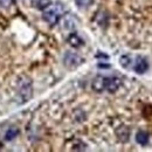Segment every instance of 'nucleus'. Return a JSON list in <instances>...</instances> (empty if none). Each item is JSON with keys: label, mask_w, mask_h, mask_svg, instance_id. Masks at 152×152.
Wrapping results in <instances>:
<instances>
[{"label": "nucleus", "mask_w": 152, "mask_h": 152, "mask_svg": "<svg viewBox=\"0 0 152 152\" xmlns=\"http://www.w3.org/2000/svg\"><path fill=\"white\" fill-rule=\"evenodd\" d=\"M68 43L74 47V48H78L81 46H83V40L80 38L76 33H72L69 37H68Z\"/></svg>", "instance_id": "nucleus-7"}, {"label": "nucleus", "mask_w": 152, "mask_h": 152, "mask_svg": "<svg viewBox=\"0 0 152 152\" xmlns=\"http://www.w3.org/2000/svg\"><path fill=\"white\" fill-rule=\"evenodd\" d=\"M149 69V62L144 56H137L133 62V70L137 74H144Z\"/></svg>", "instance_id": "nucleus-4"}, {"label": "nucleus", "mask_w": 152, "mask_h": 152, "mask_svg": "<svg viewBox=\"0 0 152 152\" xmlns=\"http://www.w3.org/2000/svg\"><path fill=\"white\" fill-rule=\"evenodd\" d=\"M18 133H19V131H18L17 128H10V129L7 130L6 134H5V139H6V140H12L14 137L18 136Z\"/></svg>", "instance_id": "nucleus-12"}, {"label": "nucleus", "mask_w": 152, "mask_h": 152, "mask_svg": "<svg viewBox=\"0 0 152 152\" xmlns=\"http://www.w3.org/2000/svg\"><path fill=\"white\" fill-rule=\"evenodd\" d=\"M64 12V7L61 2H56L54 6H49L47 10H45L43 14H42V19L45 20L47 23L49 25H56L57 22L60 21L62 14Z\"/></svg>", "instance_id": "nucleus-1"}, {"label": "nucleus", "mask_w": 152, "mask_h": 152, "mask_svg": "<svg viewBox=\"0 0 152 152\" xmlns=\"http://www.w3.org/2000/svg\"><path fill=\"white\" fill-rule=\"evenodd\" d=\"M136 142L143 146H145L149 143V134L145 131H138L136 134Z\"/></svg>", "instance_id": "nucleus-9"}, {"label": "nucleus", "mask_w": 152, "mask_h": 152, "mask_svg": "<svg viewBox=\"0 0 152 152\" xmlns=\"http://www.w3.org/2000/svg\"><path fill=\"white\" fill-rule=\"evenodd\" d=\"M94 2V0H76V5L78 7H88Z\"/></svg>", "instance_id": "nucleus-13"}, {"label": "nucleus", "mask_w": 152, "mask_h": 152, "mask_svg": "<svg viewBox=\"0 0 152 152\" xmlns=\"http://www.w3.org/2000/svg\"><path fill=\"white\" fill-rule=\"evenodd\" d=\"M116 133H117V136L119 137V139L123 140V142H126V140L129 139V136H130L129 129L125 128V126H121V128H118V130L116 131Z\"/></svg>", "instance_id": "nucleus-10"}, {"label": "nucleus", "mask_w": 152, "mask_h": 152, "mask_svg": "<svg viewBox=\"0 0 152 152\" xmlns=\"http://www.w3.org/2000/svg\"><path fill=\"white\" fill-rule=\"evenodd\" d=\"M63 63H64V66L67 68L73 69V68H76L77 66H80L82 63V58L75 53L67 52L64 54V57H63Z\"/></svg>", "instance_id": "nucleus-3"}, {"label": "nucleus", "mask_w": 152, "mask_h": 152, "mask_svg": "<svg viewBox=\"0 0 152 152\" xmlns=\"http://www.w3.org/2000/svg\"><path fill=\"white\" fill-rule=\"evenodd\" d=\"M32 5L37 10L45 11L52 5V0H32Z\"/></svg>", "instance_id": "nucleus-8"}, {"label": "nucleus", "mask_w": 152, "mask_h": 152, "mask_svg": "<svg viewBox=\"0 0 152 152\" xmlns=\"http://www.w3.org/2000/svg\"><path fill=\"white\" fill-rule=\"evenodd\" d=\"M119 63H121V66L123 68L129 69L131 67V64H132V58H131L130 55H123V56H121V58H119Z\"/></svg>", "instance_id": "nucleus-11"}, {"label": "nucleus", "mask_w": 152, "mask_h": 152, "mask_svg": "<svg viewBox=\"0 0 152 152\" xmlns=\"http://www.w3.org/2000/svg\"><path fill=\"white\" fill-rule=\"evenodd\" d=\"M32 95H33V87L31 80L27 77H22L18 84V98L20 103H26L27 101H29Z\"/></svg>", "instance_id": "nucleus-2"}, {"label": "nucleus", "mask_w": 152, "mask_h": 152, "mask_svg": "<svg viewBox=\"0 0 152 152\" xmlns=\"http://www.w3.org/2000/svg\"><path fill=\"white\" fill-rule=\"evenodd\" d=\"M105 84H107V76L98 75L91 82V88L97 93H102L105 90Z\"/></svg>", "instance_id": "nucleus-6"}, {"label": "nucleus", "mask_w": 152, "mask_h": 152, "mask_svg": "<svg viewBox=\"0 0 152 152\" xmlns=\"http://www.w3.org/2000/svg\"><path fill=\"white\" fill-rule=\"evenodd\" d=\"M122 81L119 77L116 76H109L107 77V84H105V90L109 93H115L118 90V88L121 87Z\"/></svg>", "instance_id": "nucleus-5"}]
</instances>
